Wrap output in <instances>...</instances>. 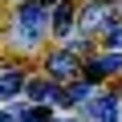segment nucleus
Wrapping results in <instances>:
<instances>
[{
	"label": "nucleus",
	"instance_id": "obj_1",
	"mask_svg": "<svg viewBox=\"0 0 122 122\" xmlns=\"http://www.w3.org/2000/svg\"><path fill=\"white\" fill-rule=\"evenodd\" d=\"M45 4L41 0H29V4H20V12H16V25H20V33L29 37V41H37L41 33H45Z\"/></svg>",
	"mask_w": 122,
	"mask_h": 122
},
{
	"label": "nucleus",
	"instance_id": "obj_2",
	"mask_svg": "<svg viewBox=\"0 0 122 122\" xmlns=\"http://www.w3.org/2000/svg\"><path fill=\"white\" fill-rule=\"evenodd\" d=\"M86 110H90L98 122H118V94H102V98H98V102H90Z\"/></svg>",
	"mask_w": 122,
	"mask_h": 122
},
{
	"label": "nucleus",
	"instance_id": "obj_3",
	"mask_svg": "<svg viewBox=\"0 0 122 122\" xmlns=\"http://www.w3.org/2000/svg\"><path fill=\"white\" fill-rule=\"evenodd\" d=\"M73 65H77L73 53H53V57H49V73H53L57 81H69V77H73Z\"/></svg>",
	"mask_w": 122,
	"mask_h": 122
},
{
	"label": "nucleus",
	"instance_id": "obj_4",
	"mask_svg": "<svg viewBox=\"0 0 122 122\" xmlns=\"http://www.w3.org/2000/svg\"><path fill=\"white\" fill-rule=\"evenodd\" d=\"M53 29H57V37H65V33L73 29V8L65 4V0H57V12H53Z\"/></svg>",
	"mask_w": 122,
	"mask_h": 122
},
{
	"label": "nucleus",
	"instance_id": "obj_5",
	"mask_svg": "<svg viewBox=\"0 0 122 122\" xmlns=\"http://www.w3.org/2000/svg\"><path fill=\"white\" fill-rule=\"evenodd\" d=\"M0 90H4V98H16L25 90V77L16 73V65H4V81H0Z\"/></svg>",
	"mask_w": 122,
	"mask_h": 122
},
{
	"label": "nucleus",
	"instance_id": "obj_6",
	"mask_svg": "<svg viewBox=\"0 0 122 122\" xmlns=\"http://www.w3.org/2000/svg\"><path fill=\"white\" fill-rule=\"evenodd\" d=\"M94 94V81H77L73 90H65V94H61V106H77V102H86Z\"/></svg>",
	"mask_w": 122,
	"mask_h": 122
},
{
	"label": "nucleus",
	"instance_id": "obj_7",
	"mask_svg": "<svg viewBox=\"0 0 122 122\" xmlns=\"http://www.w3.org/2000/svg\"><path fill=\"white\" fill-rule=\"evenodd\" d=\"M29 94L37 102H61V90H53L49 81H29Z\"/></svg>",
	"mask_w": 122,
	"mask_h": 122
},
{
	"label": "nucleus",
	"instance_id": "obj_8",
	"mask_svg": "<svg viewBox=\"0 0 122 122\" xmlns=\"http://www.w3.org/2000/svg\"><path fill=\"white\" fill-rule=\"evenodd\" d=\"M20 122H53V114H49V106H29V110H20Z\"/></svg>",
	"mask_w": 122,
	"mask_h": 122
},
{
	"label": "nucleus",
	"instance_id": "obj_9",
	"mask_svg": "<svg viewBox=\"0 0 122 122\" xmlns=\"http://www.w3.org/2000/svg\"><path fill=\"white\" fill-rule=\"evenodd\" d=\"M102 69H106V73H118V69H122V57H118V53H106V57H102Z\"/></svg>",
	"mask_w": 122,
	"mask_h": 122
},
{
	"label": "nucleus",
	"instance_id": "obj_10",
	"mask_svg": "<svg viewBox=\"0 0 122 122\" xmlns=\"http://www.w3.org/2000/svg\"><path fill=\"white\" fill-rule=\"evenodd\" d=\"M102 77H106L102 61H90V65H86V81H102Z\"/></svg>",
	"mask_w": 122,
	"mask_h": 122
},
{
	"label": "nucleus",
	"instance_id": "obj_11",
	"mask_svg": "<svg viewBox=\"0 0 122 122\" xmlns=\"http://www.w3.org/2000/svg\"><path fill=\"white\" fill-rule=\"evenodd\" d=\"M98 20H102V8H86V12H81V25H86V29H94Z\"/></svg>",
	"mask_w": 122,
	"mask_h": 122
},
{
	"label": "nucleus",
	"instance_id": "obj_12",
	"mask_svg": "<svg viewBox=\"0 0 122 122\" xmlns=\"http://www.w3.org/2000/svg\"><path fill=\"white\" fill-rule=\"evenodd\" d=\"M110 49H122V29H114V33H110Z\"/></svg>",
	"mask_w": 122,
	"mask_h": 122
},
{
	"label": "nucleus",
	"instance_id": "obj_13",
	"mask_svg": "<svg viewBox=\"0 0 122 122\" xmlns=\"http://www.w3.org/2000/svg\"><path fill=\"white\" fill-rule=\"evenodd\" d=\"M102 4H114V0H102Z\"/></svg>",
	"mask_w": 122,
	"mask_h": 122
},
{
	"label": "nucleus",
	"instance_id": "obj_14",
	"mask_svg": "<svg viewBox=\"0 0 122 122\" xmlns=\"http://www.w3.org/2000/svg\"><path fill=\"white\" fill-rule=\"evenodd\" d=\"M41 4H53V0H41Z\"/></svg>",
	"mask_w": 122,
	"mask_h": 122
},
{
	"label": "nucleus",
	"instance_id": "obj_15",
	"mask_svg": "<svg viewBox=\"0 0 122 122\" xmlns=\"http://www.w3.org/2000/svg\"><path fill=\"white\" fill-rule=\"evenodd\" d=\"M8 122H12V118H8Z\"/></svg>",
	"mask_w": 122,
	"mask_h": 122
}]
</instances>
